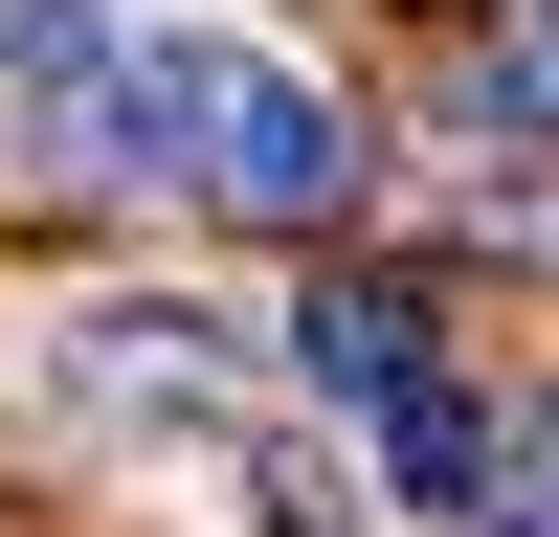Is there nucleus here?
Masks as SVG:
<instances>
[{
    "label": "nucleus",
    "mask_w": 559,
    "mask_h": 537,
    "mask_svg": "<svg viewBox=\"0 0 559 537\" xmlns=\"http://www.w3.org/2000/svg\"><path fill=\"white\" fill-rule=\"evenodd\" d=\"M492 426H515V403H471V381H426L403 426H358V448H381V492H403V515H448V537H471V515H492Z\"/></svg>",
    "instance_id": "20e7f679"
},
{
    "label": "nucleus",
    "mask_w": 559,
    "mask_h": 537,
    "mask_svg": "<svg viewBox=\"0 0 559 537\" xmlns=\"http://www.w3.org/2000/svg\"><path fill=\"white\" fill-rule=\"evenodd\" d=\"M292 381L336 403V426H403V403L448 381V336H426V291H381V268H336V291L292 313Z\"/></svg>",
    "instance_id": "7ed1b4c3"
},
{
    "label": "nucleus",
    "mask_w": 559,
    "mask_h": 537,
    "mask_svg": "<svg viewBox=\"0 0 559 537\" xmlns=\"http://www.w3.org/2000/svg\"><path fill=\"white\" fill-rule=\"evenodd\" d=\"M471 537H559V381L492 426V515H471Z\"/></svg>",
    "instance_id": "423d86ee"
},
{
    "label": "nucleus",
    "mask_w": 559,
    "mask_h": 537,
    "mask_svg": "<svg viewBox=\"0 0 559 537\" xmlns=\"http://www.w3.org/2000/svg\"><path fill=\"white\" fill-rule=\"evenodd\" d=\"M247 313H202V291H90L68 336H45V403L68 426H112V448H202V426H247Z\"/></svg>",
    "instance_id": "f03ea898"
},
{
    "label": "nucleus",
    "mask_w": 559,
    "mask_h": 537,
    "mask_svg": "<svg viewBox=\"0 0 559 537\" xmlns=\"http://www.w3.org/2000/svg\"><path fill=\"white\" fill-rule=\"evenodd\" d=\"M68 157L90 179H157V202H202V224H336L358 202V112L292 68V45H247V23H134L112 68H90Z\"/></svg>",
    "instance_id": "f257e3e1"
},
{
    "label": "nucleus",
    "mask_w": 559,
    "mask_h": 537,
    "mask_svg": "<svg viewBox=\"0 0 559 537\" xmlns=\"http://www.w3.org/2000/svg\"><path fill=\"white\" fill-rule=\"evenodd\" d=\"M112 45H134V0H0V112H90Z\"/></svg>",
    "instance_id": "39448f33"
},
{
    "label": "nucleus",
    "mask_w": 559,
    "mask_h": 537,
    "mask_svg": "<svg viewBox=\"0 0 559 537\" xmlns=\"http://www.w3.org/2000/svg\"><path fill=\"white\" fill-rule=\"evenodd\" d=\"M269 537H292V515H269Z\"/></svg>",
    "instance_id": "0eeeda50"
}]
</instances>
